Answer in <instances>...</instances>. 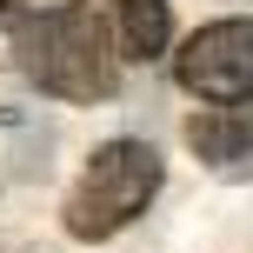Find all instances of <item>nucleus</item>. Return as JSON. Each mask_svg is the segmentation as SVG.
<instances>
[{
    "label": "nucleus",
    "mask_w": 253,
    "mask_h": 253,
    "mask_svg": "<svg viewBox=\"0 0 253 253\" xmlns=\"http://www.w3.org/2000/svg\"><path fill=\"white\" fill-rule=\"evenodd\" d=\"M20 67L40 93L74 100V107L114 100L120 87V53L107 47V27L93 7H53V13L20 20Z\"/></svg>",
    "instance_id": "nucleus-1"
},
{
    "label": "nucleus",
    "mask_w": 253,
    "mask_h": 253,
    "mask_svg": "<svg viewBox=\"0 0 253 253\" xmlns=\"http://www.w3.org/2000/svg\"><path fill=\"white\" fill-rule=\"evenodd\" d=\"M160 153L147 140H107L93 147L80 187L67 193V233L74 240H114L133 213H147V200L160 193Z\"/></svg>",
    "instance_id": "nucleus-2"
},
{
    "label": "nucleus",
    "mask_w": 253,
    "mask_h": 253,
    "mask_svg": "<svg viewBox=\"0 0 253 253\" xmlns=\"http://www.w3.org/2000/svg\"><path fill=\"white\" fill-rule=\"evenodd\" d=\"M173 80L207 107L253 100V20H207L173 53Z\"/></svg>",
    "instance_id": "nucleus-3"
},
{
    "label": "nucleus",
    "mask_w": 253,
    "mask_h": 253,
    "mask_svg": "<svg viewBox=\"0 0 253 253\" xmlns=\"http://www.w3.org/2000/svg\"><path fill=\"white\" fill-rule=\"evenodd\" d=\"M187 147L213 167H233L253 153V107H207L187 120Z\"/></svg>",
    "instance_id": "nucleus-4"
},
{
    "label": "nucleus",
    "mask_w": 253,
    "mask_h": 253,
    "mask_svg": "<svg viewBox=\"0 0 253 253\" xmlns=\"http://www.w3.org/2000/svg\"><path fill=\"white\" fill-rule=\"evenodd\" d=\"M173 40V7L167 0H120V53L126 60H153Z\"/></svg>",
    "instance_id": "nucleus-5"
}]
</instances>
